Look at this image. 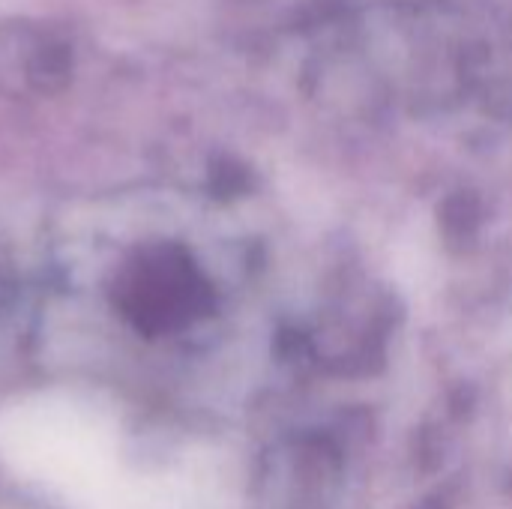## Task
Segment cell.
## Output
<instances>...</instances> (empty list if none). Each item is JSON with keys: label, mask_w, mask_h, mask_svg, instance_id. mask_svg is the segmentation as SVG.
Returning <instances> with one entry per match:
<instances>
[{"label": "cell", "mask_w": 512, "mask_h": 509, "mask_svg": "<svg viewBox=\"0 0 512 509\" xmlns=\"http://www.w3.org/2000/svg\"><path fill=\"white\" fill-rule=\"evenodd\" d=\"M183 267L171 246H147L126 258L114 279V303L144 333H159L183 315Z\"/></svg>", "instance_id": "obj_1"}, {"label": "cell", "mask_w": 512, "mask_h": 509, "mask_svg": "<svg viewBox=\"0 0 512 509\" xmlns=\"http://www.w3.org/2000/svg\"><path fill=\"white\" fill-rule=\"evenodd\" d=\"M72 78V48L54 36L36 33L24 54V81L33 93H60Z\"/></svg>", "instance_id": "obj_2"}]
</instances>
